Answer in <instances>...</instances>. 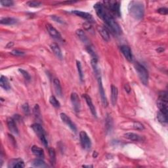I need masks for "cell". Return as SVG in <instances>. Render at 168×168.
Wrapping results in <instances>:
<instances>
[{
  "instance_id": "obj_1",
  "label": "cell",
  "mask_w": 168,
  "mask_h": 168,
  "mask_svg": "<svg viewBox=\"0 0 168 168\" xmlns=\"http://www.w3.org/2000/svg\"><path fill=\"white\" fill-rule=\"evenodd\" d=\"M128 11L130 15L137 20L143 18L144 13L143 3L139 1L130 2L128 5Z\"/></svg>"
},
{
  "instance_id": "obj_2",
  "label": "cell",
  "mask_w": 168,
  "mask_h": 168,
  "mask_svg": "<svg viewBox=\"0 0 168 168\" xmlns=\"http://www.w3.org/2000/svg\"><path fill=\"white\" fill-rule=\"evenodd\" d=\"M135 68L139 76L140 80L144 85H147L148 83V72L145 67L139 62L135 64Z\"/></svg>"
},
{
  "instance_id": "obj_3",
  "label": "cell",
  "mask_w": 168,
  "mask_h": 168,
  "mask_svg": "<svg viewBox=\"0 0 168 168\" xmlns=\"http://www.w3.org/2000/svg\"><path fill=\"white\" fill-rule=\"evenodd\" d=\"M32 128L36 135H38V137H39V139H40L42 144L46 147H48V141L46 139V132H45V130L43 129V127L40 124H38V123H36V124H33L32 125Z\"/></svg>"
},
{
  "instance_id": "obj_4",
  "label": "cell",
  "mask_w": 168,
  "mask_h": 168,
  "mask_svg": "<svg viewBox=\"0 0 168 168\" xmlns=\"http://www.w3.org/2000/svg\"><path fill=\"white\" fill-rule=\"evenodd\" d=\"M105 23L108 25V27H109L112 30V31L114 32L117 35H120L122 33V30L121 27H119V25L115 21L114 18L107 14L106 17L104 18L103 20Z\"/></svg>"
},
{
  "instance_id": "obj_5",
  "label": "cell",
  "mask_w": 168,
  "mask_h": 168,
  "mask_svg": "<svg viewBox=\"0 0 168 168\" xmlns=\"http://www.w3.org/2000/svg\"><path fill=\"white\" fill-rule=\"evenodd\" d=\"M103 5L118 17H120V5L119 2L116 1L103 2Z\"/></svg>"
},
{
  "instance_id": "obj_6",
  "label": "cell",
  "mask_w": 168,
  "mask_h": 168,
  "mask_svg": "<svg viewBox=\"0 0 168 168\" xmlns=\"http://www.w3.org/2000/svg\"><path fill=\"white\" fill-rule=\"evenodd\" d=\"M80 138L82 147L85 150L90 149L91 147V141L87 133L84 131H81L80 133Z\"/></svg>"
},
{
  "instance_id": "obj_7",
  "label": "cell",
  "mask_w": 168,
  "mask_h": 168,
  "mask_svg": "<svg viewBox=\"0 0 168 168\" xmlns=\"http://www.w3.org/2000/svg\"><path fill=\"white\" fill-rule=\"evenodd\" d=\"M70 99L74 108V110H75L76 113L80 112L81 109V103L79 96L76 93H72L70 96Z\"/></svg>"
},
{
  "instance_id": "obj_8",
  "label": "cell",
  "mask_w": 168,
  "mask_h": 168,
  "mask_svg": "<svg viewBox=\"0 0 168 168\" xmlns=\"http://www.w3.org/2000/svg\"><path fill=\"white\" fill-rule=\"evenodd\" d=\"M72 13L74 14H76V15L82 18H84V19H85V20H86L87 21H88L89 22V23H93V22H95V21L94 18L93 17L91 14L88 13L84 12V11H78V10L72 11Z\"/></svg>"
},
{
  "instance_id": "obj_9",
  "label": "cell",
  "mask_w": 168,
  "mask_h": 168,
  "mask_svg": "<svg viewBox=\"0 0 168 168\" xmlns=\"http://www.w3.org/2000/svg\"><path fill=\"white\" fill-rule=\"evenodd\" d=\"M94 7L95 12L97 14V16L100 18H101L102 20H104V18H105L106 16L107 15V13H106L105 9H104V6L102 3H100L99 2L97 3L94 5V7Z\"/></svg>"
},
{
  "instance_id": "obj_10",
  "label": "cell",
  "mask_w": 168,
  "mask_h": 168,
  "mask_svg": "<svg viewBox=\"0 0 168 168\" xmlns=\"http://www.w3.org/2000/svg\"><path fill=\"white\" fill-rule=\"evenodd\" d=\"M60 117H61L62 121L64 122L65 124H66L67 126H68L74 132H75V133L76 132L77 129H76V127L75 124H74L72 121L71 120V119L65 113H61V114H60Z\"/></svg>"
},
{
  "instance_id": "obj_11",
  "label": "cell",
  "mask_w": 168,
  "mask_h": 168,
  "mask_svg": "<svg viewBox=\"0 0 168 168\" xmlns=\"http://www.w3.org/2000/svg\"><path fill=\"white\" fill-rule=\"evenodd\" d=\"M98 83H99V93H100V98H101L103 104L104 106H107L108 100H107V99H106L105 92H104V90L103 85V83H102V80H101V78H100V77H99L98 78Z\"/></svg>"
},
{
  "instance_id": "obj_12",
  "label": "cell",
  "mask_w": 168,
  "mask_h": 168,
  "mask_svg": "<svg viewBox=\"0 0 168 168\" xmlns=\"http://www.w3.org/2000/svg\"><path fill=\"white\" fill-rule=\"evenodd\" d=\"M7 125L10 132L14 134V135H18V129L17 127L15 121L13 118H9L7 119Z\"/></svg>"
},
{
  "instance_id": "obj_13",
  "label": "cell",
  "mask_w": 168,
  "mask_h": 168,
  "mask_svg": "<svg viewBox=\"0 0 168 168\" xmlns=\"http://www.w3.org/2000/svg\"><path fill=\"white\" fill-rule=\"evenodd\" d=\"M46 28H47L48 33H49V34H50V36L51 37H53V38L58 39V40L61 38V33H60L55 28H54L51 24H47L46 25Z\"/></svg>"
},
{
  "instance_id": "obj_14",
  "label": "cell",
  "mask_w": 168,
  "mask_h": 168,
  "mask_svg": "<svg viewBox=\"0 0 168 168\" xmlns=\"http://www.w3.org/2000/svg\"><path fill=\"white\" fill-rule=\"evenodd\" d=\"M124 137L130 141L135 142H143L144 141V138L138 134L134 133H126L124 134Z\"/></svg>"
},
{
  "instance_id": "obj_15",
  "label": "cell",
  "mask_w": 168,
  "mask_h": 168,
  "mask_svg": "<svg viewBox=\"0 0 168 168\" xmlns=\"http://www.w3.org/2000/svg\"><path fill=\"white\" fill-rule=\"evenodd\" d=\"M120 50L122 54L124 55V57L128 61L131 62L133 61V55L132 53V50H131L128 46H122L120 47Z\"/></svg>"
},
{
  "instance_id": "obj_16",
  "label": "cell",
  "mask_w": 168,
  "mask_h": 168,
  "mask_svg": "<svg viewBox=\"0 0 168 168\" xmlns=\"http://www.w3.org/2000/svg\"><path fill=\"white\" fill-rule=\"evenodd\" d=\"M83 97L85 99V101H86L87 105H88V106L89 108V109H90V110L92 114L94 116L97 117V112H96L95 107L94 105H93V102H92V100H91L90 97H89L87 94H84L83 95Z\"/></svg>"
},
{
  "instance_id": "obj_17",
  "label": "cell",
  "mask_w": 168,
  "mask_h": 168,
  "mask_svg": "<svg viewBox=\"0 0 168 168\" xmlns=\"http://www.w3.org/2000/svg\"><path fill=\"white\" fill-rule=\"evenodd\" d=\"M9 167H14V168H22L24 167V163L21 159H13L11 160L9 163Z\"/></svg>"
},
{
  "instance_id": "obj_18",
  "label": "cell",
  "mask_w": 168,
  "mask_h": 168,
  "mask_svg": "<svg viewBox=\"0 0 168 168\" xmlns=\"http://www.w3.org/2000/svg\"><path fill=\"white\" fill-rule=\"evenodd\" d=\"M118 95V88L114 86V85H111V102L113 105L114 106L117 102Z\"/></svg>"
},
{
  "instance_id": "obj_19",
  "label": "cell",
  "mask_w": 168,
  "mask_h": 168,
  "mask_svg": "<svg viewBox=\"0 0 168 168\" xmlns=\"http://www.w3.org/2000/svg\"><path fill=\"white\" fill-rule=\"evenodd\" d=\"M157 105L160 109V112H161V113H162L164 114L167 115V102L163 101V100L161 99H158L157 102Z\"/></svg>"
},
{
  "instance_id": "obj_20",
  "label": "cell",
  "mask_w": 168,
  "mask_h": 168,
  "mask_svg": "<svg viewBox=\"0 0 168 168\" xmlns=\"http://www.w3.org/2000/svg\"><path fill=\"white\" fill-rule=\"evenodd\" d=\"M31 151L32 153L34 154L36 156H37L38 158L43 159L44 158V151L42 148H40L37 146H33L31 148Z\"/></svg>"
},
{
  "instance_id": "obj_21",
  "label": "cell",
  "mask_w": 168,
  "mask_h": 168,
  "mask_svg": "<svg viewBox=\"0 0 168 168\" xmlns=\"http://www.w3.org/2000/svg\"><path fill=\"white\" fill-rule=\"evenodd\" d=\"M0 85L5 91H9L11 88L7 78L3 76H2L1 78H0Z\"/></svg>"
},
{
  "instance_id": "obj_22",
  "label": "cell",
  "mask_w": 168,
  "mask_h": 168,
  "mask_svg": "<svg viewBox=\"0 0 168 168\" xmlns=\"http://www.w3.org/2000/svg\"><path fill=\"white\" fill-rule=\"evenodd\" d=\"M53 86H54V89H55V91L57 93V95L59 97H61L62 96V87H61V82H60L59 80L57 79V78H55L53 80Z\"/></svg>"
},
{
  "instance_id": "obj_23",
  "label": "cell",
  "mask_w": 168,
  "mask_h": 168,
  "mask_svg": "<svg viewBox=\"0 0 168 168\" xmlns=\"http://www.w3.org/2000/svg\"><path fill=\"white\" fill-rule=\"evenodd\" d=\"M51 49L52 51L54 53V54L57 56L59 59H62V53L61 49L57 43H52L51 45Z\"/></svg>"
},
{
  "instance_id": "obj_24",
  "label": "cell",
  "mask_w": 168,
  "mask_h": 168,
  "mask_svg": "<svg viewBox=\"0 0 168 168\" xmlns=\"http://www.w3.org/2000/svg\"><path fill=\"white\" fill-rule=\"evenodd\" d=\"M97 30L99 33H100V35L101 36V37L103 38V39L104 40L106 41V42H109L110 40V35H109V33L107 32L106 30L101 27H98Z\"/></svg>"
},
{
  "instance_id": "obj_25",
  "label": "cell",
  "mask_w": 168,
  "mask_h": 168,
  "mask_svg": "<svg viewBox=\"0 0 168 168\" xmlns=\"http://www.w3.org/2000/svg\"><path fill=\"white\" fill-rule=\"evenodd\" d=\"M17 19L11 17H5V18H2L0 20V23L2 24H5V25H13L17 23Z\"/></svg>"
},
{
  "instance_id": "obj_26",
  "label": "cell",
  "mask_w": 168,
  "mask_h": 168,
  "mask_svg": "<svg viewBox=\"0 0 168 168\" xmlns=\"http://www.w3.org/2000/svg\"><path fill=\"white\" fill-rule=\"evenodd\" d=\"M32 166L34 167H41V168L47 167V164L45 163L43 160H42V159H41V158L36 159L33 160L32 163Z\"/></svg>"
},
{
  "instance_id": "obj_27",
  "label": "cell",
  "mask_w": 168,
  "mask_h": 168,
  "mask_svg": "<svg viewBox=\"0 0 168 168\" xmlns=\"http://www.w3.org/2000/svg\"><path fill=\"white\" fill-rule=\"evenodd\" d=\"M91 66L93 68V70H94V72L95 73L97 76H99V78L100 77V68L98 65V62H97V59H93L91 60Z\"/></svg>"
},
{
  "instance_id": "obj_28",
  "label": "cell",
  "mask_w": 168,
  "mask_h": 168,
  "mask_svg": "<svg viewBox=\"0 0 168 168\" xmlns=\"http://www.w3.org/2000/svg\"><path fill=\"white\" fill-rule=\"evenodd\" d=\"M76 34L78 35V36L79 37V38L84 43H87L89 42L87 38L86 37V36H85L84 32L82 30H81V29L77 30H76Z\"/></svg>"
},
{
  "instance_id": "obj_29",
  "label": "cell",
  "mask_w": 168,
  "mask_h": 168,
  "mask_svg": "<svg viewBox=\"0 0 168 168\" xmlns=\"http://www.w3.org/2000/svg\"><path fill=\"white\" fill-rule=\"evenodd\" d=\"M157 118L158 121L162 124H167V115L163 114L161 112H158L157 114Z\"/></svg>"
},
{
  "instance_id": "obj_30",
  "label": "cell",
  "mask_w": 168,
  "mask_h": 168,
  "mask_svg": "<svg viewBox=\"0 0 168 168\" xmlns=\"http://www.w3.org/2000/svg\"><path fill=\"white\" fill-rule=\"evenodd\" d=\"M49 155L50 157V162L52 165H54L56 162V152L55 149L53 148H49Z\"/></svg>"
},
{
  "instance_id": "obj_31",
  "label": "cell",
  "mask_w": 168,
  "mask_h": 168,
  "mask_svg": "<svg viewBox=\"0 0 168 168\" xmlns=\"http://www.w3.org/2000/svg\"><path fill=\"white\" fill-rule=\"evenodd\" d=\"M49 103H51V105H53V106L55 108H59L61 106V104H60L59 100L56 99L55 96H51L49 97Z\"/></svg>"
},
{
  "instance_id": "obj_32",
  "label": "cell",
  "mask_w": 168,
  "mask_h": 168,
  "mask_svg": "<svg viewBox=\"0 0 168 168\" xmlns=\"http://www.w3.org/2000/svg\"><path fill=\"white\" fill-rule=\"evenodd\" d=\"M76 66H77L78 72V74H79L80 80L82 81L84 80V72H83V70H82L81 62L80 61H76Z\"/></svg>"
},
{
  "instance_id": "obj_33",
  "label": "cell",
  "mask_w": 168,
  "mask_h": 168,
  "mask_svg": "<svg viewBox=\"0 0 168 168\" xmlns=\"http://www.w3.org/2000/svg\"><path fill=\"white\" fill-rule=\"evenodd\" d=\"M27 5H28L30 7H34V8H37V7H40L42 6V3L40 2H36V1H30L27 3Z\"/></svg>"
},
{
  "instance_id": "obj_34",
  "label": "cell",
  "mask_w": 168,
  "mask_h": 168,
  "mask_svg": "<svg viewBox=\"0 0 168 168\" xmlns=\"http://www.w3.org/2000/svg\"><path fill=\"white\" fill-rule=\"evenodd\" d=\"M18 71L21 73V74L22 76H23V77L24 78V79L26 80H27V81H30L31 79V77L30 76V74H28V72H27V71L23 70V69H19L18 70Z\"/></svg>"
},
{
  "instance_id": "obj_35",
  "label": "cell",
  "mask_w": 168,
  "mask_h": 168,
  "mask_svg": "<svg viewBox=\"0 0 168 168\" xmlns=\"http://www.w3.org/2000/svg\"><path fill=\"white\" fill-rule=\"evenodd\" d=\"M133 128L137 129V130H139V131H143L144 129V125L141 124L140 122H134L133 123Z\"/></svg>"
},
{
  "instance_id": "obj_36",
  "label": "cell",
  "mask_w": 168,
  "mask_h": 168,
  "mask_svg": "<svg viewBox=\"0 0 168 168\" xmlns=\"http://www.w3.org/2000/svg\"><path fill=\"white\" fill-rule=\"evenodd\" d=\"M159 99H161L163 101L168 102V97H167V91H162L160 93L159 95Z\"/></svg>"
},
{
  "instance_id": "obj_37",
  "label": "cell",
  "mask_w": 168,
  "mask_h": 168,
  "mask_svg": "<svg viewBox=\"0 0 168 168\" xmlns=\"http://www.w3.org/2000/svg\"><path fill=\"white\" fill-rule=\"evenodd\" d=\"M0 3L2 6L10 7L13 5L14 2L13 1H10V0H3V1L0 2Z\"/></svg>"
},
{
  "instance_id": "obj_38",
  "label": "cell",
  "mask_w": 168,
  "mask_h": 168,
  "mask_svg": "<svg viewBox=\"0 0 168 168\" xmlns=\"http://www.w3.org/2000/svg\"><path fill=\"white\" fill-rule=\"evenodd\" d=\"M33 114H34L35 116L37 118H40L41 114H40V107L38 106V104H36L35 107L33 108Z\"/></svg>"
},
{
  "instance_id": "obj_39",
  "label": "cell",
  "mask_w": 168,
  "mask_h": 168,
  "mask_svg": "<svg viewBox=\"0 0 168 168\" xmlns=\"http://www.w3.org/2000/svg\"><path fill=\"white\" fill-rule=\"evenodd\" d=\"M158 13L161 14H163V15H166L168 13V9L165 7H162V8H160L157 10Z\"/></svg>"
},
{
  "instance_id": "obj_40",
  "label": "cell",
  "mask_w": 168,
  "mask_h": 168,
  "mask_svg": "<svg viewBox=\"0 0 168 168\" xmlns=\"http://www.w3.org/2000/svg\"><path fill=\"white\" fill-rule=\"evenodd\" d=\"M22 110H23L24 113L25 114H28L30 113V108H29V106H28V104L27 103L24 104L23 105H22Z\"/></svg>"
},
{
  "instance_id": "obj_41",
  "label": "cell",
  "mask_w": 168,
  "mask_h": 168,
  "mask_svg": "<svg viewBox=\"0 0 168 168\" xmlns=\"http://www.w3.org/2000/svg\"><path fill=\"white\" fill-rule=\"evenodd\" d=\"M11 54L14 56H22L24 55V52H22L18 50H13L11 52Z\"/></svg>"
},
{
  "instance_id": "obj_42",
  "label": "cell",
  "mask_w": 168,
  "mask_h": 168,
  "mask_svg": "<svg viewBox=\"0 0 168 168\" xmlns=\"http://www.w3.org/2000/svg\"><path fill=\"white\" fill-rule=\"evenodd\" d=\"M52 18H53V19L56 22H61V23H62V22H61L62 20L61 19V18L57 17V16H55V15L52 16Z\"/></svg>"
},
{
  "instance_id": "obj_43",
  "label": "cell",
  "mask_w": 168,
  "mask_h": 168,
  "mask_svg": "<svg viewBox=\"0 0 168 168\" xmlns=\"http://www.w3.org/2000/svg\"><path fill=\"white\" fill-rule=\"evenodd\" d=\"M125 90L126 91V92L127 93H130V91H131V87H130V86L129 85V84H125Z\"/></svg>"
},
{
  "instance_id": "obj_44",
  "label": "cell",
  "mask_w": 168,
  "mask_h": 168,
  "mask_svg": "<svg viewBox=\"0 0 168 168\" xmlns=\"http://www.w3.org/2000/svg\"><path fill=\"white\" fill-rule=\"evenodd\" d=\"M13 45H14V43H13V42H9L8 44L7 45L6 47H7V48H10V47H13Z\"/></svg>"
},
{
  "instance_id": "obj_45",
  "label": "cell",
  "mask_w": 168,
  "mask_h": 168,
  "mask_svg": "<svg viewBox=\"0 0 168 168\" xmlns=\"http://www.w3.org/2000/svg\"><path fill=\"white\" fill-rule=\"evenodd\" d=\"M156 51H157L158 52V53H162V51H164V49H163V48H162V47H159L158 49L157 50H156Z\"/></svg>"
},
{
  "instance_id": "obj_46",
  "label": "cell",
  "mask_w": 168,
  "mask_h": 168,
  "mask_svg": "<svg viewBox=\"0 0 168 168\" xmlns=\"http://www.w3.org/2000/svg\"><path fill=\"white\" fill-rule=\"evenodd\" d=\"M83 167H92L93 166H84Z\"/></svg>"
}]
</instances>
